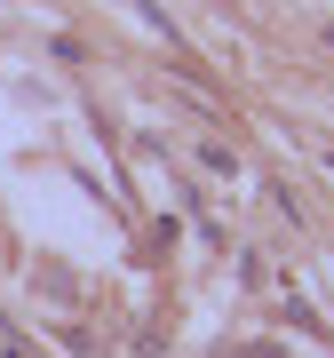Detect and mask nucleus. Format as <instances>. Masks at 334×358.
<instances>
[{"instance_id":"nucleus-1","label":"nucleus","mask_w":334,"mask_h":358,"mask_svg":"<svg viewBox=\"0 0 334 358\" xmlns=\"http://www.w3.org/2000/svg\"><path fill=\"white\" fill-rule=\"evenodd\" d=\"M199 159L215 167V176H239V159H231V143H199Z\"/></svg>"},{"instance_id":"nucleus-2","label":"nucleus","mask_w":334,"mask_h":358,"mask_svg":"<svg viewBox=\"0 0 334 358\" xmlns=\"http://www.w3.org/2000/svg\"><path fill=\"white\" fill-rule=\"evenodd\" d=\"M0 358H24V350H16V334H8V327H0Z\"/></svg>"},{"instance_id":"nucleus-3","label":"nucleus","mask_w":334,"mask_h":358,"mask_svg":"<svg viewBox=\"0 0 334 358\" xmlns=\"http://www.w3.org/2000/svg\"><path fill=\"white\" fill-rule=\"evenodd\" d=\"M239 358H286V350H270V343H255V350H239Z\"/></svg>"}]
</instances>
